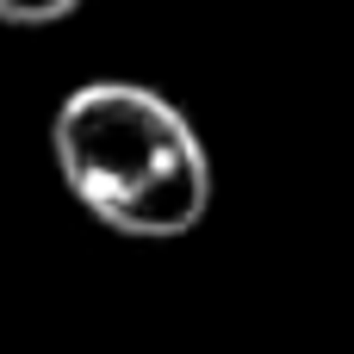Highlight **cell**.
Segmentation results:
<instances>
[{"instance_id": "6da1fadb", "label": "cell", "mask_w": 354, "mask_h": 354, "mask_svg": "<svg viewBox=\"0 0 354 354\" xmlns=\"http://www.w3.org/2000/svg\"><path fill=\"white\" fill-rule=\"evenodd\" d=\"M68 199L118 236L174 243L212 212V156L193 118L143 81H81L50 118Z\"/></svg>"}, {"instance_id": "7a4b0ae2", "label": "cell", "mask_w": 354, "mask_h": 354, "mask_svg": "<svg viewBox=\"0 0 354 354\" xmlns=\"http://www.w3.org/2000/svg\"><path fill=\"white\" fill-rule=\"evenodd\" d=\"M87 0H0V25H19V31H37V25H62L75 19Z\"/></svg>"}]
</instances>
